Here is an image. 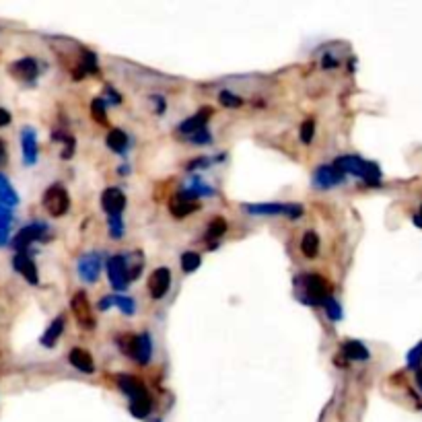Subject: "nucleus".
<instances>
[{
	"mask_svg": "<svg viewBox=\"0 0 422 422\" xmlns=\"http://www.w3.org/2000/svg\"><path fill=\"white\" fill-rule=\"evenodd\" d=\"M334 167H336L340 173H350V175L362 177V179L369 182V184H379L381 179V171L375 163L365 161V159H360V157H352V155L340 157L336 163H334Z\"/></svg>",
	"mask_w": 422,
	"mask_h": 422,
	"instance_id": "f257e3e1",
	"label": "nucleus"
},
{
	"mask_svg": "<svg viewBox=\"0 0 422 422\" xmlns=\"http://www.w3.org/2000/svg\"><path fill=\"white\" fill-rule=\"evenodd\" d=\"M122 352L134 359L138 365H147L152 357V342L148 334H136V336H122L120 340Z\"/></svg>",
	"mask_w": 422,
	"mask_h": 422,
	"instance_id": "f03ea898",
	"label": "nucleus"
},
{
	"mask_svg": "<svg viewBox=\"0 0 422 422\" xmlns=\"http://www.w3.org/2000/svg\"><path fill=\"white\" fill-rule=\"evenodd\" d=\"M43 206L52 216H62L70 209V196L62 184H52L43 191Z\"/></svg>",
	"mask_w": 422,
	"mask_h": 422,
	"instance_id": "7ed1b4c3",
	"label": "nucleus"
},
{
	"mask_svg": "<svg viewBox=\"0 0 422 422\" xmlns=\"http://www.w3.org/2000/svg\"><path fill=\"white\" fill-rule=\"evenodd\" d=\"M70 307H72V313H74V317H77V321H79L81 328H84L87 332L95 330L97 321H95V313H93V309H91L89 296H87L84 291L74 293L72 301H70Z\"/></svg>",
	"mask_w": 422,
	"mask_h": 422,
	"instance_id": "20e7f679",
	"label": "nucleus"
},
{
	"mask_svg": "<svg viewBox=\"0 0 422 422\" xmlns=\"http://www.w3.org/2000/svg\"><path fill=\"white\" fill-rule=\"evenodd\" d=\"M250 214H255V216H291V218H296L303 214V206L299 204H248L245 206Z\"/></svg>",
	"mask_w": 422,
	"mask_h": 422,
	"instance_id": "39448f33",
	"label": "nucleus"
},
{
	"mask_svg": "<svg viewBox=\"0 0 422 422\" xmlns=\"http://www.w3.org/2000/svg\"><path fill=\"white\" fill-rule=\"evenodd\" d=\"M9 72L23 83H33L40 77V64L35 58H21L9 66Z\"/></svg>",
	"mask_w": 422,
	"mask_h": 422,
	"instance_id": "423d86ee",
	"label": "nucleus"
},
{
	"mask_svg": "<svg viewBox=\"0 0 422 422\" xmlns=\"http://www.w3.org/2000/svg\"><path fill=\"white\" fill-rule=\"evenodd\" d=\"M107 276L116 291H124L130 284L126 276V266H124V255H113L107 260Z\"/></svg>",
	"mask_w": 422,
	"mask_h": 422,
	"instance_id": "0eeeda50",
	"label": "nucleus"
},
{
	"mask_svg": "<svg viewBox=\"0 0 422 422\" xmlns=\"http://www.w3.org/2000/svg\"><path fill=\"white\" fill-rule=\"evenodd\" d=\"M344 182V173H340L334 165H321L313 173V186L319 190H330L336 188Z\"/></svg>",
	"mask_w": 422,
	"mask_h": 422,
	"instance_id": "6e6552de",
	"label": "nucleus"
},
{
	"mask_svg": "<svg viewBox=\"0 0 422 422\" xmlns=\"http://www.w3.org/2000/svg\"><path fill=\"white\" fill-rule=\"evenodd\" d=\"M43 233H45V227H43L42 223L27 225V227H23L21 231L13 237V248L17 250V253L25 252L31 243H35L38 239H42Z\"/></svg>",
	"mask_w": 422,
	"mask_h": 422,
	"instance_id": "1a4fd4ad",
	"label": "nucleus"
},
{
	"mask_svg": "<svg viewBox=\"0 0 422 422\" xmlns=\"http://www.w3.org/2000/svg\"><path fill=\"white\" fill-rule=\"evenodd\" d=\"M13 268L29 282V284H38L40 282V274H38V266L33 262V257L27 252H19L13 257Z\"/></svg>",
	"mask_w": 422,
	"mask_h": 422,
	"instance_id": "9d476101",
	"label": "nucleus"
},
{
	"mask_svg": "<svg viewBox=\"0 0 422 422\" xmlns=\"http://www.w3.org/2000/svg\"><path fill=\"white\" fill-rule=\"evenodd\" d=\"M101 206L107 212V216H118L126 209V196L120 188H107L101 194Z\"/></svg>",
	"mask_w": 422,
	"mask_h": 422,
	"instance_id": "9b49d317",
	"label": "nucleus"
},
{
	"mask_svg": "<svg viewBox=\"0 0 422 422\" xmlns=\"http://www.w3.org/2000/svg\"><path fill=\"white\" fill-rule=\"evenodd\" d=\"M169 287H171V272L167 268H157L148 278V293L152 299H161L167 295Z\"/></svg>",
	"mask_w": 422,
	"mask_h": 422,
	"instance_id": "f8f14e48",
	"label": "nucleus"
},
{
	"mask_svg": "<svg viewBox=\"0 0 422 422\" xmlns=\"http://www.w3.org/2000/svg\"><path fill=\"white\" fill-rule=\"evenodd\" d=\"M212 116V107H202L196 116H191L188 120H184L179 124V132L186 134V136H194L202 130H206V122L211 120Z\"/></svg>",
	"mask_w": 422,
	"mask_h": 422,
	"instance_id": "ddd939ff",
	"label": "nucleus"
},
{
	"mask_svg": "<svg viewBox=\"0 0 422 422\" xmlns=\"http://www.w3.org/2000/svg\"><path fill=\"white\" fill-rule=\"evenodd\" d=\"M77 270H79V274H81L83 280L95 282L99 278V270H101V257L97 253H87L79 260Z\"/></svg>",
	"mask_w": 422,
	"mask_h": 422,
	"instance_id": "4468645a",
	"label": "nucleus"
},
{
	"mask_svg": "<svg viewBox=\"0 0 422 422\" xmlns=\"http://www.w3.org/2000/svg\"><path fill=\"white\" fill-rule=\"evenodd\" d=\"M21 147H23V161L25 165H35L38 161V134L33 128H23L21 130Z\"/></svg>",
	"mask_w": 422,
	"mask_h": 422,
	"instance_id": "2eb2a0df",
	"label": "nucleus"
},
{
	"mask_svg": "<svg viewBox=\"0 0 422 422\" xmlns=\"http://www.w3.org/2000/svg\"><path fill=\"white\" fill-rule=\"evenodd\" d=\"M118 387L122 389V394L126 396L128 400H136V398L148 394L145 383L138 377H132V375H120L118 377Z\"/></svg>",
	"mask_w": 422,
	"mask_h": 422,
	"instance_id": "dca6fc26",
	"label": "nucleus"
},
{
	"mask_svg": "<svg viewBox=\"0 0 422 422\" xmlns=\"http://www.w3.org/2000/svg\"><path fill=\"white\" fill-rule=\"evenodd\" d=\"M196 209H198V202L191 200L190 196H186V194L173 196V198L169 200V212H171L175 218H184V216L191 214Z\"/></svg>",
	"mask_w": 422,
	"mask_h": 422,
	"instance_id": "f3484780",
	"label": "nucleus"
},
{
	"mask_svg": "<svg viewBox=\"0 0 422 422\" xmlns=\"http://www.w3.org/2000/svg\"><path fill=\"white\" fill-rule=\"evenodd\" d=\"M305 293L309 296V303L317 305L326 301V280L321 276L311 274L305 278Z\"/></svg>",
	"mask_w": 422,
	"mask_h": 422,
	"instance_id": "a211bd4d",
	"label": "nucleus"
},
{
	"mask_svg": "<svg viewBox=\"0 0 422 422\" xmlns=\"http://www.w3.org/2000/svg\"><path fill=\"white\" fill-rule=\"evenodd\" d=\"M124 266H126L128 282H134L145 268V253L140 250L130 252L128 255H124Z\"/></svg>",
	"mask_w": 422,
	"mask_h": 422,
	"instance_id": "6ab92c4d",
	"label": "nucleus"
},
{
	"mask_svg": "<svg viewBox=\"0 0 422 422\" xmlns=\"http://www.w3.org/2000/svg\"><path fill=\"white\" fill-rule=\"evenodd\" d=\"M68 360H70V365H72L74 369H79L81 373L91 375V373L95 371L93 357H91L87 350H83V348H72V350H70V355H68Z\"/></svg>",
	"mask_w": 422,
	"mask_h": 422,
	"instance_id": "aec40b11",
	"label": "nucleus"
},
{
	"mask_svg": "<svg viewBox=\"0 0 422 422\" xmlns=\"http://www.w3.org/2000/svg\"><path fill=\"white\" fill-rule=\"evenodd\" d=\"M0 204L6 209H13L19 204V194L15 191L13 184L9 182V177L4 173H0Z\"/></svg>",
	"mask_w": 422,
	"mask_h": 422,
	"instance_id": "412c9836",
	"label": "nucleus"
},
{
	"mask_svg": "<svg viewBox=\"0 0 422 422\" xmlns=\"http://www.w3.org/2000/svg\"><path fill=\"white\" fill-rule=\"evenodd\" d=\"M64 323H66V319L64 316H58L50 326H48V330L43 332V336L40 338V342H42L45 348H52L56 342H58V338L62 336L64 332Z\"/></svg>",
	"mask_w": 422,
	"mask_h": 422,
	"instance_id": "4be33fe9",
	"label": "nucleus"
},
{
	"mask_svg": "<svg viewBox=\"0 0 422 422\" xmlns=\"http://www.w3.org/2000/svg\"><path fill=\"white\" fill-rule=\"evenodd\" d=\"M342 352L344 357L348 360H367L369 359V350L362 342H357V340H348L342 344Z\"/></svg>",
	"mask_w": 422,
	"mask_h": 422,
	"instance_id": "5701e85b",
	"label": "nucleus"
},
{
	"mask_svg": "<svg viewBox=\"0 0 422 422\" xmlns=\"http://www.w3.org/2000/svg\"><path fill=\"white\" fill-rule=\"evenodd\" d=\"M107 147L111 148L113 152H124L128 147V136L124 130H120V128H111L109 132H107V138H106Z\"/></svg>",
	"mask_w": 422,
	"mask_h": 422,
	"instance_id": "b1692460",
	"label": "nucleus"
},
{
	"mask_svg": "<svg viewBox=\"0 0 422 422\" xmlns=\"http://www.w3.org/2000/svg\"><path fill=\"white\" fill-rule=\"evenodd\" d=\"M11 225H13V211L0 204V248L9 243Z\"/></svg>",
	"mask_w": 422,
	"mask_h": 422,
	"instance_id": "393cba45",
	"label": "nucleus"
},
{
	"mask_svg": "<svg viewBox=\"0 0 422 422\" xmlns=\"http://www.w3.org/2000/svg\"><path fill=\"white\" fill-rule=\"evenodd\" d=\"M150 410H152V400H150L148 394L136 398V400H130V412H132L136 418H147L148 414H150Z\"/></svg>",
	"mask_w": 422,
	"mask_h": 422,
	"instance_id": "a878e982",
	"label": "nucleus"
},
{
	"mask_svg": "<svg viewBox=\"0 0 422 422\" xmlns=\"http://www.w3.org/2000/svg\"><path fill=\"white\" fill-rule=\"evenodd\" d=\"M301 252L305 257H316L319 253V235L316 231H307L301 239Z\"/></svg>",
	"mask_w": 422,
	"mask_h": 422,
	"instance_id": "bb28decb",
	"label": "nucleus"
},
{
	"mask_svg": "<svg viewBox=\"0 0 422 422\" xmlns=\"http://www.w3.org/2000/svg\"><path fill=\"white\" fill-rule=\"evenodd\" d=\"M225 233H227V221H225L223 216L212 218L211 223H209V227H206V237H209V239H218V237H223Z\"/></svg>",
	"mask_w": 422,
	"mask_h": 422,
	"instance_id": "cd10ccee",
	"label": "nucleus"
},
{
	"mask_svg": "<svg viewBox=\"0 0 422 422\" xmlns=\"http://www.w3.org/2000/svg\"><path fill=\"white\" fill-rule=\"evenodd\" d=\"M91 116L97 124H107V116H106V101L104 97H95L93 104H91Z\"/></svg>",
	"mask_w": 422,
	"mask_h": 422,
	"instance_id": "c85d7f7f",
	"label": "nucleus"
},
{
	"mask_svg": "<svg viewBox=\"0 0 422 422\" xmlns=\"http://www.w3.org/2000/svg\"><path fill=\"white\" fill-rule=\"evenodd\" d=\"M107 225H109V235L113 239H120L124 235V223H122V214L118 216H107Z\"/></svg>",
	"mask_w": 422,
	"mask_h": 422,
	"instance_id": "c756f323",
	"label": "nucleus"
},
{
	"mask_svg": "<svg viewBox=\"0 0 422 422\" xmlns=\"http://www.w3.org/2000/svg\"><path fill=\"white\" fill-rule=\"evenodd\" d=\"M200 266V255L194 252H186L182 255V270L184 272H194Z\"/></svg>",
	"mask_w": 422,
	"mask_h": 422,
	"instance_id": "7c9ffc66",
	"label": "nucleus"
},
{
	"mask_svg": "<svg viewBox=\"0 0 422 422\" xmlns=\"http://www.w3.org/2000/svg\"><path fill=\"white\" fill-rule=\"evenodd\" d=\"M113 305H116V307H120V309H122V313H126V316H132V313H134V309H136V305H134V301H132L130 296L113 295Z\"/></svg>",
	"mask_w": 422,
	"mask_h": 422,
	"instance_id": "2f4dec72",
	"label": "nucleus"
},
{
	"mask_svg": "<svg viewBox=\"0 0 422 422\" xmlns=\"http://www.w3.org/2000/svg\"><path fill=\"white\" fill-rule=\"evenodd\" d=\"M323 305H326V313H328V317H330V319L338 321V319L342 317V309H340V305H338L334 296H326Z\"/></svg>",
	"mask_w": 422,
	"mask_h": 422,
	"instance_id": "473e14b6",
	"label": "nucleus"
},
{
	"mask_svg": "<svg viewBox=\"0 0 422 422\" xmlns=\"http://www.w3.org/2000/svg\"><path fill=\"white\" fill-rule=\"evenodd\" d=\"M313 134H316V122L313 120H305L303 126H301V143L309 145L313 140Z\"/></svg>",
	"mask_w": 422,
	"mask_h": 422,
	"instance_id": "72a5a7b5",
	"label": "nucleus"
},
{
	"mask_svg": "<svg viewBox=\"0 0 422 422\" xmlns=\"http://www.w3.org/2000/svg\"><path fill=\"white\" fill-rule=\"evenodd\" d=\"M221 104L227 107H241L243 106V99L239 97V95H233V93H229V91H223L221 93Z\"/></svg>",
	"mask_w": 422,
	"mask_h": 422,
	"instance_id": "f704fd0d",
	"label": "nucleus"
},
{
	"mask_svg": "<svg viewBox=\"0 0 422 422\" xmlns=\"http://www.w3.org/2000/svg\"><path fill=\"white\" fill-rule=\"evenodd\" d=\"M422 360V342L421 344H416V348H412L410 352H408V367L410 369H416L418 365H421Z\"/></svg>",
	"mask_w": 422,
	"mask_h": 422,
	"instance_id": "c9c22d12",
	"label": "nucleus"
},
{
	"mask_svg": "<svg viewBox=\"0 0 422 422\" xmlns=\"http://www.w3.org/2000/svg\"><path fill=\"white\" fill-rule=\"evenodd\" d=\"M83 68L89 72H97V58L93 52H84L83 54Z\"/></svg>",
	"mask_w": 422,
	"mask_h": 422,
	"instance_id": "e433bc0d",
	"label": "nucleus"
},
{
	"mask_svg": "<svg viewBox=\"0 0 422 422\" xmlns=\"http://www.w3.org/2000/svg\"><path fill=\"white\" fill-rule=\"evenodd\" d=\"M190 140H191V143H211L212 136H211V132L202 130V132H198V134L190 136Z\"/></svg>",
	"mask_w": 422,
	"mask_h": 422,
	"instance_id": "4c0bfd02",
	"label": "nucleus"
},
{
	"mask_svg": "<svg viewBox=\"0 0 422 422\" xmlns=\"http://www.w3.org/2000/svg\"><path fill=\"white\" fill-rule=\"evenodd\" d=\"M9 124H11V113L4 107H0V128L9 126Z\"/></svg>",
	"mask_w": 422,
	"mask_h": 422,
	"instance_id": "58836bf2",
	"label": "nucleus"
},
{
	"mask_svg": "<svg viewBox=\"0 0 422 422\" xmlns=\"http://www.w3.org/2000/svg\"><path fill=\"white\" fill-rule=\"evenodd\" d=\"M6 159H9V152H6V145H4V140L0 138V167L6 163Z\"/></svg>",
	"mask_w": 422,
	"mask_h": 422,
	"instance_id": "ea45409f",
	"label": "nucleus"
},
{
	"mask_svg": "<svg viewBox=\"0 0 422 422\" xmlns=\"http://www.w3.org/2000/svg\"><path fill=\"white\" fill-rule=\"evenodd\" d=\"M414 223H416L418 227H422V206H421V211H418V214L414 216Z\"/></svg>",
	"mask_w": 422,
	"mask_h": 422,
	"instance_id": "a19ab883",
	"label": "nucleus"
},
{
	"mask_svg": "<svg viewBox=\"0 0 422 422\" xmlns=\"http://www.w3.org/2000/svg\"><path fill=\"white\" fill-rule=\"evenodd\" d=\"M416 381H418V385H421V389H422V369L418 371V375H416Z\"/></svg>",
	"mask_w": 422,
	"mask_h": 422,
	"instance_id": "79ce46f5",
	"label": "nucleus"
}]
</instances>
